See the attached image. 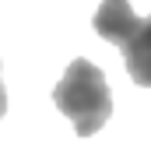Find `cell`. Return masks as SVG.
I'll use <instances>...</instances> for the list:
<instances>
[{
    "label": "cell",
    "instance_id": "obj_1",
    "mask_svg": "<svg viewBox=\"0 0 151 151\" xmlns=\"http://www.w3.org/2000/svg\"><path fill=\"white\" fill-rule=\"evenodd\" d=\"M53 102H56L60 113L74 123L77 137H91L113 116V95H109L106 74L91 60H74L63 70L60 84L53 88Z\"/></svg>",
    "mask_w": 151,
    "mask_h": 151
},
{
    "label": "cell",
    "instance_id": "obj_2",
    "mask_svg": "<svg viewBox=\"0 0 151 151\" xmlns=\"http://www.w3.org/2000/svg\"><path fill=\"white\" fill-rule=\"evenodd\" d=\"M91 25H95V35L99 39H106V42H113V46H123V42L130 39V32L141 25V18L134 14L130 0H102Z\"/></svg>",
    "mask_w": 151,
    "mask_h": 151
},
{
    "label": "cell",
    "instance_id": "obj_3",
    "mask_svg": "<svg viewBox=\"0 0 151 151\" xmlns=\"http://www.w3.org/2000/svg\"><path fill=\"white\" fill-rule=\"evenodd\" d=\"M119 49H123L130 81L141 84V88H151V14L141 18V25L130 32V39H127Z\"/></svg>",
    "mask_w": 151,
    "mask_h": 151
},
{
    "label": "cell",
    "instance_id": "obj_4",
    "mask_svg": "<svg viewBox=\"0 0 151 151\" xmlns=\"http://www.w3.org/2000/svg\"><path fill=\"white\" fill-rule=\"evenodd\" d=\"M4 113H7V91H4V81H0V119H4Z\"/></svg>",
    "mask_w": 151,
    "mask_h": 151
}]
</instances>
